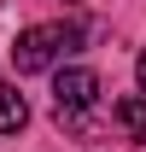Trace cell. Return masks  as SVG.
Here are the masks:
<instances>
[{
	"mask_svg": "<svg viewBox=\"0 0 146 152\" xmlns=\"http://www.w3.org/2000/svg\"><path fill=\"white\" fill-rule=\"evenodd\" d=\"M70 47H76V29H70V23H29V29L12 41V64H18L23 76H35V70H53Z\"/></svg>",
	"mask_w": 146,
	"mask_h": 152,
	"instance_id": "1",
	"label": "cell"
},
{
	"mask_svg": "<svg viewBox=\"0 0 146 152\" xmlns=\"http://www.w3.org/2000/svg\"><path fill=\"white\" fill-rule=\"evenodd\" d=\"M23 123H29V105H23V94L12 88V82H0V134H18Z\"/></svg>",
	"mask_w": 146,
	"mask_h": 152,
	"instance_id": "4",
	"label": "cell"
},
{
	"mask_svg": "<svg viewBox=\"0 0 146 152\" xmlns=\"http://www.w3.org/2000/svg\"><path fill=\"white\" fill-rule=\"evenodd\" d=\"M93 99H99V76L88 64H70V70H58V88H53V111L64 129H93Z\"/></svg>",
	"mask_w": 146,
	"mask_h": 152,
	"instance_id": "2",
	"label": "cell"
},
{
	"mask_svg": "<svg viewBox=\"0 0 146 152\" xmlns=\"http://www.w3.org/2000/svg\"><path fill=\"white\" fill-rule=\"evenodd\" d=\"M111 123H117L128 140H146V94H123V99H111Z\"/></svg>",
	"mask_w": 146,
	"mask_h": 152,
	"instance_id": "3",
	"label": "cell"
},
{
	"mask_svg": "<svg viewBox=\"0 0 146 152\" xmlns=\"http://www.w3.org/2000/svg\"><path fill=\"white\" fill-rule=\"evenodd\" d=\"M134 70H140V88H146V53H140V64H134Z\"/></svg>",
	"mask_w": 146,
	"mask_h": 152,
	"instance_id": "5",
	"label": "cell"
}]
</instances>
